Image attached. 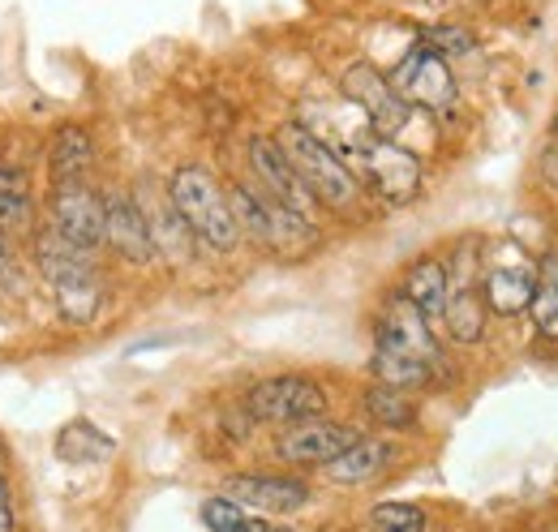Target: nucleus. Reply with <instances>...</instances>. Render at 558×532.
<instances>
[{
    "label": "nucleus",
    "mask_w": 558,
    "mask_h": 532,
    "mask_svg": "<svg viewBox=\"0 0 558 532\" xmlns=\"http://www.w3.org/2000/svg\"><path fill=\"white\" fill-rule=\"evenodd\" d=\"M442 327L456 343H477L486 335V301L477 297V288H451L447 292V310H442Z\"/></svg>",
    "instance_id": "19"
},
{
    "label": "nucleus",
    "mask_w": 558,
    "mask_h": 532,
    "mask_svg": "<svg viewBox=\"0 0 558 532\" xmlns=\"http://www.w3.org/2000/svg\"><path fill=\"white\" fill-rule=\"evenodd\" d=\"M228 206H232V219H236L241 237H250L254 245L271 250V210H267V198L250 194L245 185H232L228 190Z\"/></svg>",
    "instance_id": "22"
},
{
    "label": "nucleus",
    "mask_w": 558,
    "mask_h": 532,
    "mask_svg": "<svg viewBox=\"0 0 558 532\" xmlns=\"http://www.w3.org/2000/svg\"><path fill=\"white\" fill-rule=\"evenodd\" d=\"M352 177H361L383 202H413L421 190V164L413 150H404L400 142L387 137H365L356 150L344 155Z\"/></svg>",
    "instance_id": "3"
},
{
    "label": "nucleus",
    "mask_w": 558,
    "mask_h": 532,
    "mask_svg": "<svg viewBox=\"0 0 558 532\" xmlns=\"http://www.w3.org/2000/svg\"><path fill=\"white\" fill-rule=\"evenodd\" d=\"M232 532H271V524H267V520H241Z\"/></svg>",
    "instance_id": "31"
},
{
    "label": "nucleus",
    "mask_w": 558,
    "mask_h": 532,
    "mask_svg": "<svg viewBox=\"0 0 558 532\" xmlns=\"http://www.w3.org/2000/svg\"><path fill=\"white\" fill-rule=\"evenodd\" d=\"M533 323L546 339H558V258H546L537 270V288H533Z\"/></svg>",
    "instance_id": "26"
},
{
    "label": "nucleus",
    "mask_w": 558,
    "mask_h": 532,
    "mask_svg": "<svg viewBox=\"0 0 558 532\" xmlns=\"http://www.w3.org/2000/svg\"><path fill=\"white\" fill-rule=\"evenodd\" d=\"M52 223H57V232L73 241L77 250H95V245H104V198L90 190V185H82V181H70V185H57V194H52Z\"/></svg>",
    "instance_id": "8"
},
{
    "label": "nucleus",
    "mask_w": 558,
    "mask_h": 532,
    "mask_svg": "<svg viewBox=\"0 0 558 532\" xmlns=\"http://www.w3.org/2000/svg\"><path fill=\"white\" fill-rule=\"evenodd\" d=\"M223 494L241 507H258V511H301L310 503V485L292 481V476H232L223 485Z\"/></svg>",
    "instance_id": "12"
},
{
    "label": "nucleus",
    "mask_w": 558,
    "mask_h": 532,
    "mask_svg": "<svg viewBox=\"0 0 558 532\" xmlns=\"http://www.w3.org/2000/svg\"><path fill=\"white\" fill-rule=\"evenodd\" d=\"M95 159V142L86 137V130L77 125H65V130L52 137V150H48V172L57 185H70V181H82L86 168Z\"/></svg>",
    "instance_id": "18"
},
{
    "label": "nucleus",
    "mask_w": 558,
    "mask_h": 532,
    "mask_svg": "<svg viewBox=\"0 0 558 532\" xmlns=\"http://www.w3.org/2000/svg\"><path fill=\"white\" fill-rule=\"evenodd\" d=\"M245 408L258 421L296 425V421H314L327 412V391L305 374H279V378H263L258 387H250Z\"/></svg>",
    "instance_id": "5"
},
{
    "label": "nucleus",
    "mask_w": 558,
    "mask_h": 532,
    "mask_svg": "<svg viewBox=\"0 0 558 532\" xmlns=\"http://www.w3.org/2000/svg\"><path fill=\"white\" fill-rule=\"evenodd\" d=\"M340 90H344V99H349L352 108L369 121V130L374 137H387V142H396V133L409 125V104L391 90V82H387V73H378V69L369 65V61H356V65L344 69V77H340Z\"/></svg>",
    "instance_id": "4"
},
{
    "label": "nucleus",
    "mask_w": 558,
    "mask_h": 532,
    "mask_svg": "<svg viewBox=\"0 0 558 532\" xmlns=\"http://www.w3.org/2000/svg\"><path fill=\"white\" fill-rule=\"evenodd\" d=\"M35 263L44 270V279L57 288V283H65V279H82V275H95V266H90V254L86 250H77L73 241H65L61 232H57V223H44L39 232H35Z\"/></svg>",
    "instance_id": "13"
},
{
    "label": "nucleus",
    "mask_w": 558,
    "mask_h": 532,
    "mask_svg": "<svg viewBox=\"0 0 558 532\" xmlns=\"http://www.w3.org/2000/svg\"><path fill=\"white\" fill-rule=\"evenodd\" d=\"M168 202L172 210L185 219V228L194 232V241L210 245L215 254H228L241 245V228L232 219V206L223 185L215 181V172L203 164H181L168 181Z\"/></svg>",
    "instance_id": "1"
},
{
    "label": "nucleus",
    "mask_w": 558,
    "mask_h": 532,
    "mask_svg": "<svg viewBox=\"0 0 558 532\" xmlns=\"http://www.w3.org/2000/svg\"><path fill=\"white\" fill-rule=\"evenodd\" d=\"M391 82V90L409 104V108H425V112H442V108H451L456 104V77H451V69L447 61L434 52V48H409V57L396 65V73L387 77Z\"/></svg>",
    "instance_id": "6"
},
{
    "label": "nucleus",
    "mask_w": 558,
    "mask_h": 532,
    "mask_svg": "<svg viewBox=\"0 0 558 532\" xmlns=\"http://www.w3.org/2000/svg\"><path fill=\"white\" fill-rule=\"evenodd\" d=\"M555 137H558V112H555Z\"/></svg>",
    "instance_id": "33"
},
{
    "label": "nucleus",
    "mask_w": 558,
    "mask_h": 532,
    "mask_svg": "<svg viewBox=\"0 0 558 532\" xmlns=\"http://www.w3.org/2000/svg\"><path fill=\"white\" fill-rule=\"evenodd\" d=\"M356 443V430L336 421H296L288 434H279L276 456L288 464H331L340 451Z\"/></svg>",
    "instance_id": "10"
},
{
    "label": "nucleus",
    "mask_w": 558,
    "mask_h": 532,
    "mask_svg": "<svg viewBox=\"0 0 558 532\" xmlns=\"http://www.w3.org/2000/svg\"><path fill=\"white\" fill-rule=\"evenodd\" d=\"M57 451H61V460H70V464H95V460H108V456H112V438H108L99 425H90V421H73V425L61 430Z\"/></svg>",
    "instance_id": "23"
},
{
    "label": "nucleus",
    "mask_w": 558,
    "mask_h": 532,
    "mask_svg": "<svg viewBox=\"0 0 558 532\" xmlns=\"http://www.w3.org/2000/svg\"><path fill=\"white\" fill-rule=\"evenodd\" d=\"M31 228V181L17 168H0V232L13 237Z\"/></svg>",
    "instance_id": "24"
},
{
    "label": "nucleus",
    "mask_w": 558,
    "mask_h": 532,
    "mask_svg": "<svg viewBox=\"0 0 558 532\" xmlns=\"http://www.w3.org/2000/svg\"><path fill=\"white\" fill-rule=\"evenodd\" d=\"M533 288H537V275L529 266H494L486 275V301L494 314H524L529 301H533Z\"/></svg>",
    "instance_id": "17"
},
{
    "label": "nucleus",
    "mask_w": 558,
    "mask_h": 532,
    "mask_svg": "<svg viewBox=\"0 0 558 532\" xmlns=\"http://www.w3.org/2000/svg\"><path fill=\"white\" fill-rule=\"evenodd\" d=\"M374 348L404 352V356H413V361L429 365V370L447 365L442 352H438V339L429 331V323L404 301V292H400V297H387V305H383V314H378V327H374Z\"/></svg>",
    "instance_id": "7"
},
{
    "label": "nucleus",
    "mask_w": 558,
    "mask_h": 532,
    "mask_svg": "<svg viewBox=\"0 0 558 532\" xmlns=\"http://www.w3.org/2000/svg\"><path fill=\"white\" fill-rule=\"evenodd\" d=\"M421 44L425 48H434L442 61L447 57H469L473 48H477V39H473V31H464V26H425V35H421Z\"/></svg>",
    "instance_id": "28"
},
{
    "label": "nucleus",
    "mask_w": 558,
    "mask_h": 532,
    "mask_svg": "<svg viewBox=\"0 0 558 532\" xmlns=\"http://www.w3.org/2000/svg\"><path fill=\"white\" fill-rule=\"evenodd\" d=\"M374 532H425V511L413 503H383L369 516Z\"/></svg>",
    "instance_id": "27"
},
{
    "label": "nucleus",
    "mask_w": 558,
    "mask_h": 532,
    "mask_svg": "<svg viewBox=\"0 0 558 532\" xmlns=\"http://www.w3.org/2000/svg\"><path fill=\"white\" fill-rule=\"evenodd\" d=\"M369 370H374L378 387H391V391H417V387H425L434 378L429 365H421V361L404 356V352H387V348H374Z\"/></svg>",
    "instance_id": "20"
},
{
    "label": "nucleus",
    "mask_w": 558,
    "mask_h": 532,
    "mask_svg": "<svg viewBox=\"0 0 558 532\" xmlns=\"http://www.w3.org/2000/svg\"><path fill=\"white\" fill-rule=\"evenodd\" d=\"M447 292H451V275H447V266L438 263V258H421V263L409 266V275H404V301L417 310L429 327L442 323Z\"/></svg>",
    "instance_id": "14"
},
{
    "label": "nucleus",
    "mask_w": 558,
    "mask_h": 532,
    "mask_svg": "<svg viewBox=\"0 0 558 532\" xmlns=\"http://www.w3.org/2000/svg\"><path fill=\"white\" fill-rule=\"evenodd\" d=\"M279 150L288 155V164L296 168V177L305 181L310 198L331 206V210H349L356 202V177L349 172V164L310 130V125H283L279 130Z\"/></svg>",
    "instance_id": "2"
},
{
    "label": "nucleus",
    "mask_w": 558,
    "mask_h": 532,
    "mask_svg": "<svg viewBox=\"0 0 558 532\" xmlns=\"http://www.w3.org/2000/svg\"><path fill=\"white\" fill-rule=\"evenodd\" d=\"M104 241H108L112 254L125 258V263H134V266L155 263V245H150L142 206L130 198V194H108V198H104Z\"/></svg>",
    "instance_id": "11"
},
{
    "label": "nucleus",
    "mask_w": 558,
    "mask_h": 532,
    "mask_svg": "<svg viewBox=\"0 0 558 532\" xmlns=\"http://www.w3.org/2000/svg\"><path fill=\"white\" fill-rule=\"evenodd\" d=\"M241 520H245V511H241V503H232L228 494L203 503V524H207L210 532H232Z\"/></svg>",
    "instance_id": "29"
},
{
    "label": "nucleus",
    "mask_w": 558,
    "mask_h": 532,
    "mask_svg": "<svg viewBox=\"0 0 558 532\" xmlns=\"http://www.w3.org/2000/svg\"><path fill=\"white\" fill-rule=\"evenodd\" d=\"M250 168L258 172L267 198H276L279 206H288V210H296V215H305V219L314 215L318 202L310 198L305 181L296 177V168L288 164V155L279 150L276 137H254V142H250Z\"/></svg>",
    "instance_id": "9"
},
{
    "label": "nucleus",
    "mask_w": 558,
    "mask_h": 532,
    "mask_svg": "<svg viewBox=\"0 0 558 532\" xmlns=\"http://www.w3.org/2000/svg\"><path fill=\"white\" fill-rule=\"evenodd\" d=\"M57 292V310L61 318L73 327H86L95 314H99V301H104V288H99V275H82V279H65L52 288Z\"/></svg>",
    "instance_id": "21"
},
{
    "label": "nucleus",
    "mask_w": 558,
    "mask_h": 532,
    "mask_svg": "<svg viewBox=\"0 0 558 532\" xmlns=\"http://www.w3.org/2000/svg\"><path fill=\"white\" fill-rule=\"evenodd\" d=\"M0 532H13V503H9V456L0 447Z\"/></svg>",
    "instance_id": "30"
},
{
    "label": "nucleus",
    "mask_w": 558,
    "mask_h": 532,
    "mask_svg": "<svg viewBox=\"0 0 558 532\" xmlns=\"http://www.w3.org/2000/svg\"><path fill=\"white\" fill-rule=\"evenodd\" d=\"M0 275H13V266H9V237L0 232Z\"/></svg>",
    "instance_id": "32"
},
{
    "label": "nucleus",
    "mask_w": 558,
    "mask_h": 532,
    "mask_svg": "<svg viewBox=\"0 0 558 532\" xmlns=\"http://www.w3.org/2000/svg\"><path fill=\"white\" fill-rule=\"evenodd\" d=\"M146 219V232H150V245H155V258H168V263H190L194 254V232L185 228V219L172 210V202H155L142 210Z\"/></svg>",
    "instance_id": "16"
},
{
    "label": "nucleus",
    "mask_w": 558,
    "mask_h": 532,
    "mask_svg": "<svg viewBox=\"0 0 558 532\" xmlns=\"http://www.w3.org/2000/svg\"><path fill=\"white\" fill-rule=\"evenodd\" d=\"M271 532H288V529H271Z\"/></svg>",
    "instance_id": "34"
},
{
    "label": "nucleus",
    "mask_w": 558,
    "mask_h": 532,
    "mask_svg": "<svg viewBox=\"0 0 558 532\" xmlns=\"http://www.w3.org/2000/svg\"><path fill=\"white\" fill-rule=\"evenodd\" d=\"M365 412L383 430H409L417 421V403L409 399V391H391V387H369L365 391Z\"/></svg>",
    "instance_id": "25"
},
{
    "label": "nucleus",
    "mask_w": 558,
    "mask_h": 532,
    "mask_svg": "<svg viewBox=\"0 0 558 532\" xmlns=\"http://www.w3.org/2000/svg\"><path fill=\"white\" fill-rule=\"evenodd\" d=\"M391 460H396V447L391 443H383V438H356L349 451H340L327 464V476L336 485H361V481H374Z\"/></svg>",
    "instance_id": "15"
}]
</instances>
